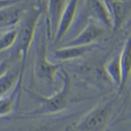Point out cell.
Returning a JSON list of instances; mask_svg holds the SVG:
<instances>
[{"label":"cell","instance_id":"7c38bea8","mask_svg":"<svg viewBox=\"0 0 131 131\" xmlns=\"http://www.w3.org/2000/svg\"><path fill=\"white\" fill-rule=\"evenodd\" d=\"M91 50L89 47L62 46L55 50L54 55L57 59L62 61L78 59L86 55Z\"/></svg>","mask_w":131,"mask_h":131},{"label":"cell","instance_id":"7402d4cb","mask_svg":"<svg viewBox=\"0 0 131 131\" xmlns=\"http://www.w3.org/2000/svg\"><path fill=\"white\" fill-rule=\"evenodd\" d=\"M5 59V55L3 54V52H0V64Z\"/></svg>","mask_w":131,"mask_h":131},{"label":"cell","instance_id":"9c48e42d","mask_svg":"<svg viewBox=\"0 0 131 131\" xmlns=\"http://www.w3.org/2000/svg\"><path fill=\"white\" fill-rule=\"evenodd\" d=\"M112 17L113 28L114 31H117L121 28L130 14L129 0H122L113 2L107 5Z\"/></svg>","mask_w":131,"mask_h":131},{"label":"cell","instance_id":"8992f818","mask_svg":"<svg viewBox=\"0 0 131 131\" xmlns=\"http://www.w3.org/2000/svg\"><path fill=\"white\" fill-rule=\"evenodd\" d=\"M79 6L80 0H68L60 18L57 31L53 38L54 44L62 41L68 33L73 29V25L79 16Z\"/></svg>","mask_w":131,"mask_h":131},{"label":"cell","instance_id":"30bf717a","mask_svg":"<svg viewBox=\"0 0 131 131\" xmlns=\"http://www.w3.org/2000/svg\"><path fill=\"white\" fill-rule=\"evenodd\" d=\"M26 10L19 5L0 10V29L8 30L18 26Z\"/></svg>","mask_w":131,"mask_h":131},{"label":"cell","instance_id":"277c9868","mask_svg":"<svg viewBox=\"0 0 131 131\" xmlns=\"http://www.w3.org/2000/svg\"><path fill=\"white\" fill-rule=\"evenodd\" d=\"M113 112L112 102L101 104L92 109L78 125L73 131H104L110 120Z\"/></svg>","mask_w":131,"mask_h":131},{"label":"cell","instance_id":"4fadbf2b","mask_svg":"<svg viewBox=\"0 0 131 131\" xmlns=\"http://www.w3.org/2000/svg\"><path fill=\"white\" fill-rule=\"evenodd\" d=\"M20 74V68L8 69L0 77V98L5 96L12 92L18 82Z\"/></svg>","mask_w":131,"mask_h":131},{"label":"cell","instance_id":"d6986e66","mask_svg":"<svg viewBox=\"0 0 131 131\" xmlns=\"http://www.w3.org/2000/svg\"><path fill=\"white\" fill-rule=\"evenodd\" d=\"M36 7L40 9L42 12L47 9V0H36Z\"/></svg>","mask_w":131,"mask_h":131},{"label":"cell","instance_id":"5bb4252c","mask_svg":"<svg viewBox=\"0 0 131 131\" xmlns=\"http://www.w3.org/2000/svg\"><path fill=\"white\" fill-rule=\"evenodd\" d=\"M104 70L106 75L112 82L119 87L121 86L122 76L120 66L119 54L112 57L105 64Z\"/></svg>","mask_w":131,"mask_h":131},{"label":"cell","instance_id":"ac0fdd59","mask_svg":"<svg viewBox=\"0 0 131 131\" xmlns=\"http://www.w3.org/2000/svg\"><path fill=\"white\" fill-rule=\"evenodd\" d=\"M9 68V62L7 59H5L0 64V77Z\"/></svg>","mask_w":131,"mask_h":131},{"label":"cell","instance_id":"e0dca14e","mask_svg":"<svg viewBox=\"0 0 131 131\" xmlns=\"http://www.w3.org/2000/svg\"><path fill=\"white\" fill-rule=\"evenodd\" d=\"M25 0H0V10L20 4Z\"/></svg>","mask_w":131,"mask_h":131},{"label":"cell","instance_id":"7a4b0ae2","mask_svg":"<svg viewBox=\"0 0 131 131\" xmlns=\"http://www.w3.org/2000/svg\"><path fill=\"white\" fill-rule=\"evenodd\" d=\"M62 85L58 92L51 96H44L34 93V95L39 100V107L33 112L34 115H47L59 113L64 110L68 106L70 94L72 91V77L65 70L61 69Z\"/></svg>","mask_w":131,"mask_h":131},{"label":"cell","instance_id":"ffe728a7","mask_svg":"<svg viewBox=\"0 0 131 131\" xmlns=\"http://www.w3.org/2000/svg\"><path fill=\"white\" fill-rule=\"evenodd\" d=\"M30 131H50V130L47 126H38L32 128Z\"/></svg>","mask_w":131,"mask_h":131},{"label":"cell","instance_id":"2e32d148","mask_svg":"<svg viewBox=\"0 0 131 131\" xmlns=\"http://www.w3.org/2000/svg\"><path fill=\"white\" fill-rule=\"evenodd\" d=\"M16 104H18L16 98L12 94L0 98V117L9 115Z\"/></svg>","mask_w":131,"mask_h":131},{"label":"cell","instance_id":"52a82bcc","mask_svg":"<svg viewBox=\"0 0 131 131\" xmlns=\"http://www.w3.org/2000/svg\"><path fill=\"white\" fill-rule=\"evenodd\" d=\"M84 3L89 18L100 23L106 28H113L110 13L103 0H84Z\"/></svg>","mask_w":131,"mask_h":131},{"label":"cell","instance_id":"603a6c76","mask_svg":"<svg viewBox=\"0 0 131 131\" xmlns=\"http://www.w3.org/2000/svg\"><path fill=\"white\" fill-rule=\"evenodd\" d=\"M64 131H73V126H68Z\"/></svg>","mask_w":131,"mask_h":131},{"label":"cell","instance_id":"6da1fadb","mask_svg":"<svg viewBox=\"0 0 131 131\" xmlns=\"http://www.w3.org/2000/svg\"><path fill=\"white\" fill-rule=\"evenodd\" d=\"M43 12L36 6L26 10L18 26V36L13 47V57H20V74L18 80L12 93L20 102L23 94V83L26 63L31 45L36 39L37 29L40 24Z\"/></svg>","mask_w":131,"mask_h":131},{"label":"cell","instance_id":"ba28073f","mask_svg":"<svg viewBox=\"0 0 131 131\" xmlns=\"http://www.w3.org/2000/svg\"><path fill=\"white\" fill-rule=\"evenodd\" d=\"M68 0H47L46 27L48 38L53 39L61 15Z\"/></svg>","mask_w":131,"mask_h":131},{"label":"cell","instance_id":"9a60e30c","mask_svg":"<svg viewBox=\"0 0 131 131\" xmlns=\"http://www.w3.org/2000/svg\"><path fill=\"white\" fill-rule=\"evenodd\" d=\"M18 26L7 30L4 34L0 37V52H3L13 48L18 39Z\"/></svg>","mask_w":131,"mask_h":131},{"label":"cell","instance_id":"3957f363","mask_svg":"<svg viewBox=\"0 0 131 131\" xmlns=\"http://www.w3.org/2000/svg\"><path fill=\"white\" fill-rule=\"evenodd\" d=\"M46 24V23H45ZM37 43H36L34 71L36 75L53 86L57 73L61 68L58 64L51 62L48 58L47 31L45 25L44 30L37 29Z\"/></svg>","mask_w":131,"mask_h":131},{"label":"cell","instance_id":"8fae6325","mask_svg":"<svg viewBox=\"0 0 131 131\" xmlns=\"http://www.w3.org/2000/svg\"><path fill=\"white\" fill-rule=\"evenodd\" d=\"M120 66L121 70V86L119 91H122L123 89L127 85L130 77L131 70V57H130V37H128L126 42L124 44L121 53L119 54Z\"/></svg>","mask_w":131,"mask_h":131},{"label":"cell","instance_id":"5b68a950","mask_svg":"<svg viewBox=\"0 0 131 131\" xmlns=\"http://www.w3.org/2000/svg\"><path fill=\"white\" fill-rule=\"evenodd\" d=\"M106 28L97 21L89 18L84 28L63 46L89 47L104 36Z\"/></svg>","mask_w":131,"mask_h":131},{"label":"cell","instance_id":"44dd1931","mask_svg":"<svg viewBox=\"0 0 131 131\" xmlns=\"http://www.w3.org/2000/svg\"><path fill=\"white\" fill-rule=\"evenodd\" d=\"M103 1L105 2V3L106 4V5H107L113 3V2H118V1H122V0H103Z\"/></svg>","mask_w":131,"mask_h":131}]
</instances>
